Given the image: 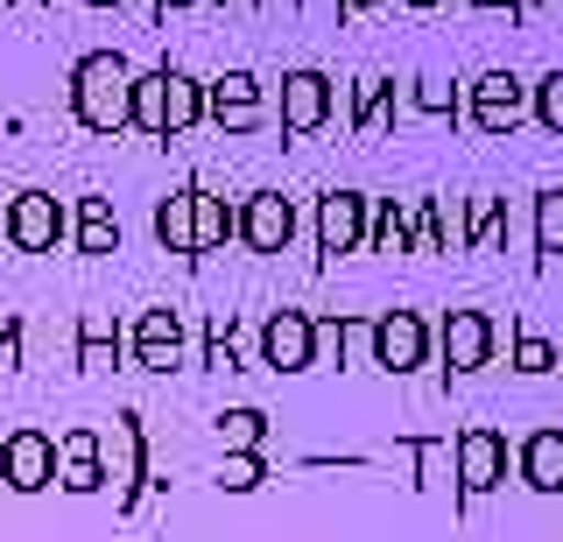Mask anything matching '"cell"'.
Returning <instances> with one entry per match:
<instances>
[{"label":"cell","mask_w":563,"mask_h":542,"mask_svg":"<svg viewBox=\"0 0 563 542\" xmlns=\"http://www.w3.org/2000/svg\"><path fill=\"white\" fill-rule=\"evenodd\" d=\"M70 113H78L92 134H120L134 120V64L113 57V49L85 57L78 71H70Z\"/></svg>","instance_id":"1"},{"label":"cell","mask_w":563,"mask_h":542,"mask_svg":"<svg viewBox=\"0 0 563 542\" xmlns=\"http://www.w3.org/2000/svg\"><path fill=\"white\" fill-rule=\"evenodd\" d=\"M198 120H205V85L190 71H148V78L134 71V120H128V128L169 142V134L198 128Z\"/></svg>","instance_id":"2"},{"label":"cell","mask_w":563,"mask_h":542,"mask_svg":"<svg viewBox=\"0 0 563 542\" xmlns=\"http://www.w3.org/2000/svg\"><path fill=\"white\" fill-rule=\"evenodd\" d=\"M430 345L437 331L422 310H387V318L366 324V360L387 366V374H416V366H430Z\"/></svg>","instance_id":"3"},{"label":"cell","mask_w":563,"mask_h":542,"mask_svg":"<svg viewBox=\"0 0 563 542\" xmlns=\"http://www.w3.org/2000/svg\"><path fill=\"white\" fill-rule=\"evenodd\" d=\"M465 120L479 134H515L521 120H528V85L515 71H486V78H472L465 85Z\"/></svg>","instance_id":"4"},{"label":"cell","mask_w":563,"mask_h":542,"mask_svg":"<svg viewBox=\"0 0 563 542\" xmlns=\"http://www.w3.org/2000/svg\"><path fill=\"white\" fill-rule=\"evenodd\" d=\"M437 345H444L451 374H479V366H493V353H500V324H493L486 310H444Z\"/></svg>","instance_id":"5"},{"label":"cell","mask_w":563,"mask_h":542,"mask_svg":"<svg viewBox=\"0 0 563 542\" xmlns=\"http://www.w3.org/2000/svg\"><path fill=\"white\" fill-rule=\"evenodd\" d=\"M451 479H457V494H493V486H507V436L500 430H465L451 444Z\"/></svg>","instance_id":"6"},{"label":"cell","mask_w":563,"mask_h":542,"mask_svg":"<svg viewBox=\"0 0 563 542\" xmlns=\"http://www.w3.org/2000/svg\"><path fill=\"white\" fill-rule=\"evenodd\" d=\"M261 366H275V374H310L317 366V318L275 310V318L261 324Z\"/></svg>","instance_id":"7"},{"label":"cell","mask_w":563,"mask_h":542,"mask_svg":"<svg viewBox=\"0 0 563 542\" xmlns=\"http://www.w3.org/2000/svg\"><path fill=\"white\" fill-rule=\"evenodd\" d=\"M233 233H240L254 254H282V247L296 240V204L282 198V190H254V198L233 212Z\"/></svg>","instance_id":"8"},{"label":"cell","mask_w":563,"mask_h":542,"mask_svg":"<svg viewBox=\"0 0 563 542\" xmlns=\"http://www.w3.org/2000/svg\"><path fill=\"white\" fill-rule=\"evenodd\" d=\"M366 240V198L360 190H324L317 198V254L324 261H339V254H352Z\"/></svg>","instance_id":"9"},{"label":"cell","mask_w":563,"mask_h":542,"mask_svg":"<svg viewBox=\"0 0 563 542\" xmlns=\"http://www.w3.org/2000/svg\"><path fill=\"white\" fill-rule=\"evenodd\" d=\"M8 240L22 254H49L64 240V204L49 198V190H22V198L8 204Z\"/></svg>","instance_id":"10"},{"label":"cell","mask_w":563,"mask_h":542,"mask_svg":"<svg viewBox=\"0 0 563 542\" xmlns=\"http://www.w3.org/2000/svg\"><path fill=\"white\" fill-rule=\"evenodd\" d=\"M339 107V92H331L324 71H289L282 78V134H317Z\"/></svg>","instance_id":"11"},{"label":"cell","mask_w":563,"mask_h":542,"mask_svg":"<svg viewBox=\"0 0 563 542\" xmlns=\"http://www.w3.org/2000/svg\"><path fill=\"white\" fill-rule=\"evenodd\" d=\"M0 472H8L14 494H35V486H49V479H57V436L14 430L8 444H0Z\"/></svg>","instance_id":"12"},{"label":"cell","mask_w":563,"mask_h":542,"mask_svg":"<svg viewBox=\"0 0 563 542\" xmlns=\"http://www.w3.org/2000/svg\"><path fill=\"white\" fill-rule=\"evenodd\" d=\"M205 113L219 120L225 134H246V128H261V85L246 78V71H225L219 85H205Z\"/></svg>","instance_id":"13"},{"label":"cell","mask_w":563,"mask_h":542,"mask_svg":"<svg viewBox=\"0 0 563 542\" xmlns=\"http://www.w3.org/2000/svg\"><path fill=\"white\" fill-rule=\"evenodd\" d=\"M134 360L148 366V374H176V366H184V318H176V310H148V318L134 324Z\"/></svg>","instance_id":"14"},{"label":"cell","mask_w":563,"mask_h":542,"mask_svg":"<svg viewBox=\"0 0 563 542\" xmlns=\"http://www.w3.org/2000/svg\"><path fill=\"white\" fill-rule=\"evenodd\" d=\"M155 240H163L169 254H198V184L169 190V198L155 204Z\"/></svg>","instance_id":"15"},{"label":"cell","mask_w":563,"mask_h":542,"mask_svg":"<svg viewBox=\"0 0 563 542\" xmlns=\"http://www.w3.org/2000/svg\"><path fill=\"white\" fill-rule=\"evenodd\" d=\"M99 436L92 430H70L57 444V479L70 486V494H92V486H106V465H99Z\"/></svg>","instance_id":"16"},{"label":"cell","mask_w":563,"mask_h":542,"mask_svg":"<svg viewBox=\"0 0 563 542\" xmlns=\"http://www.w3.org/2000/svg\"><path fill=\"white\" fill-rule=\"evenodd\" d=\"M521 486H536V494H563V430H536L521 444Z\"/></svg>","instance_id":"17"},{"label":"cell","mask_w":563,"mask_h":542,"mask_svg":"<svg viewBox=\"0 0 563 542\" xmlns=\"http://www.w3.org/2000/svg\"><path fill=\"white\" fill-rule=\"evenodd\" d=\"M120 247V219L106 198H78V254H113Z\"/></svg>","instance_id":"18"},{"label":"cell","mask_w":563,"mask_h":542,"mask_svg":"<svg viewBox=\"0 0 563 542\" xmlns=\"http://www.w3.org/2000/svg\"><path fill=\"white\" fill-rule=\"evenodd\" d=\"M536 254H563V184L536 190Z\"/></svg>","instance_id":"19"},{"label":"cell","mask_w":563,"mask_h":542,"mask_svg":"<svg viewBox=\"0 0 563 542\" xmlns=\"http://www.w3.org/2000/svg\"><path fill=\"white\" fill-rule=\"evenodd\" d=\"M465 247L472 254H493V247H500V198H472L465 204Z\"/></svg>","instance_id":"20"},{"label":"cell","mask_w":563,"mask_h":542,"mask_svg":"<svg viewBox=\"0 0 563 542\" xmlns=\"http://www.w3.org/2000/svg\"><path fill=\"white\" fill-rule=\"evenodd\" d=\"M563 353H556V339H542V331H515V374H556Z\"/></svg>","instance_id":"21"},{"label":"cell","mask_w":563,"mask_h":542,"mask_svg":"<svg viewBox=\"0 0 563 542\" xmlns=\"http://www.w3.org/2000/svg\"><path fill=\"white\" fill-rule=\"evenodd\" d=\"M219 436H225V451H261L268 416H261V409H225V416H219Z\"/></svg>","instance_id":"22"},{"label":"cell","mask_w":563,"mask_h":542,"mask_svg":"<svg viewBox=\"0 0 563 542\" xmlns=\"http://www.w3.org/2000/svg\"><path fill=\"white\" fill-rule=\"evenodd\" d=\"M366 240L387 254H401L409 247V204H380V212H366Z\"/></svg>","instance_id":"23"},{"label":"cell","mask_w":563,"mask_h":542,"mask_svg":"<svg viewBox=\"0 0 563 542\" xmlns=\"http://www.w3.org/2000/svg\"><path fill=\"white\" fill-rule=\"evenodd\" d=\"M261 479H268V458H261V451H225V465H219L225 494H254Z\"/></svg>","instance_id":"24"},{"label":"cell","mask_w":563,"mask_h":542,"mask_svg":"<svg viewBox=\"0 0 563 542\" xmlns=\"http://www.w3.org/2000/svg\"><path fill=\"white\" fill-rule=\"evenodd\" d=\"M528 113H536L550 134H563V71H550V78L528 85Z\"/></svg>","instance_id":"25"},{"label":"cell","mask_w":563,"mask_h":542,"mask_svg":"<svg viewBox=\"0 0 563 542\" xmlns=\"http://www.w3.org/2000/svg\"><path fill=\"white\" fill-rule=\"evenodd\" d=\"M387 92H395L387 78H366V85H360V113H352V120H360L366 134H374V128H387Z\"/></svg>","instance_id":"26"},{"label":"cell","mask_w":563,"mask_h":542,"mask_svg":"<svg viewBox=\"0 0 563 542\" xmlns=\"http://www.w3.org/2000/svg\"><path fill=\"white\" fill-rule=\"evenodd\" d=\"M113 353H120V339L106 324H85V339H78V360L92 366V374H106V366H113Z\"/></svg>","instance_id":"27"},{"label":"cell","mask_w":563,"mask_h":542,"mask_svg":"<svg viewBox=\"0 0 563 542\" xmlns=\"http://www.w3.org/2000/svg\"><path fill=\"white\" fill-rule=\"evenodd\" d=\"M416 107H422V113H457V85L422 78V85H416Z\"/></svg>","instance_id":"28"},{"label":"cell","mask_w":563,"mask_h":542,"mask_svg":"<svg viewBox=\"0 0 563 542\" xmlns=\"http://www.w3.org/2000/svg\"><path fill=\"white\" fill-rule=\"evenodd\" d=\"M14 353H22V331H14V318L0 324V366H14Z\"/></svg>","instance_id":"29"},{"label":"cell","mask_w":563,"mask_h":542,"mask_svg":"<svg viewBox=\"0 0 563 542\" xmlns=\"http://www.w3.org/2000/svg\"><path fill=\"white\" fill-rule=\"evenodd\" d=\"M479 14H515V0H472Z\"/></svg>","instance_id":"30"},{"label":"cell","mask_w":563,"mask_h":542,"mask_svg":"<svg viewBox=\"0 0 563 542\" xmlns=\"http://www.w3.org/2000/svg\"><path fill=\"white\" fill-rule=\"evenodd\" d=\"M339 8H345V14H360V8H374V0H339Z\"/></svg>","instance_id":"31"},{"label":"cell","mask_w":563,"mask_h":542,"mask_svg":"<svg viewBox=\"0 0 563 542\" xmlns=\"http://www.w3.org/2000/svg\"><path fill=\"white\" fill-rule=\"evenodd\" d=\"M542 8V0H515V14H536Z\"/></svg>","instance_id":"32"},{"label":"cell","mask_w":563,"mask_h":542,"mask_svg":"<svg viewBox=\"0 0 563 542\" xmlns=\"http://www.w3.org/2000/svg\"><path fill=\"white\" fill-rule=\"evenodd\" d=\"M409 8H444V0H409Z\"/></svg>","instance_id":"33"},{"label":"cell","mask_w":563,"mask_h":542,"mask_svg":"<svg viewBox=\"0 0 563 542\" xmlns=\"http://www.w3.org/2000/svg\"><path fill=\"white\" fill-rule=\"evenodd\" d=\"M169 8H190V0H169Z\"/></svg>","instance_id":"34"},{"label":"cell","mask_w":563,"mask_h":542,"mask_svg":"<svg viewBox=\"0 0 563 542\" xmlns=\"http://www.w3.org/2000/svg\"><path fill=\"white\" fill-rule=\"evenodd\" d=\"M556 353H563V345H556Z\"/></svg>","instance_id":"35"}]
</instances>
